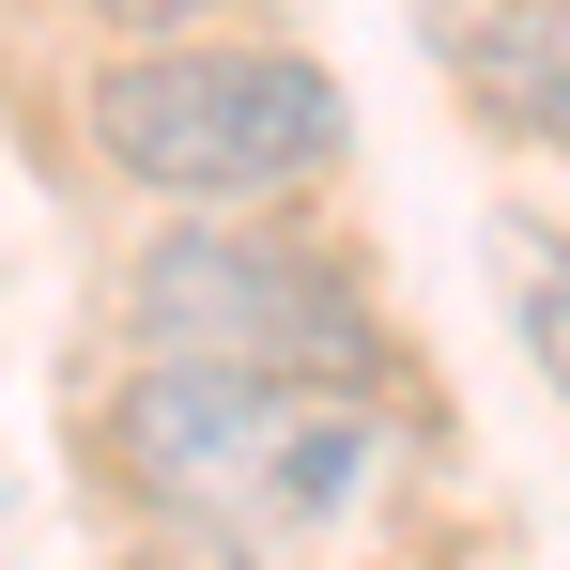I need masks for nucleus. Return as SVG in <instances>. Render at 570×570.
<instances>
[{"label":"nucleus","mask_w":570,"mask_h":570,"mask_svg":"<svg viewBox=\"0 0 570 570\" xmlns=\"http://www.w3.org/2000/svg\"><path fill=\"white\" fill-rule=\"evenodd\" d=\"M124 493L170 524H232V509H371L385 478V416L355 385H278V371H200V355H139L108 401Z\"/></svg>","instance_id":"f03ea898"},{"label":"nucleus","mask_w":570,"mask_h":570,"mask_svg":"<svg viewBox=\"0 0 570 570\" xmlns=\"http://www.w3.org/2000/svg\"><path fill=\"white\" fill-rule=\"evenodd\" d=\"M432 47L478 94V124L570 155V0H432Z\"/></svg>","instance_id":"20e7f679"},{"label":"nucleus","mask_w":570,"mask_h":570,"mask_svg":"<svg viewBox=\"0 0 570 570\" xmlns=\"http://www.w3.org/2000/svg\"><path fill=\"white\" fill-rule=\"evenodd\" d=\"M124 340L200 355V371H278V385H371L385 371V324L355 293V263L278 232V200H186V232H155L124 263Z\"/></svg>","instance_id":"7ed1b4c3"},{"label":"nucleus","mask_w":570,"mask_h":570,"mask_svg":"<svg viewBox=\"0 0 570 570\" xmlns=\"http://www.w3.org/2000/svg\"><path fill=\"white\" fill-rule=\"evenodd\" d=\"M509 324H524L540 385L570 401V247H556V232H524V247H509Z\"/></svg>","instance_id":"39448f33"},{"label":"nucleus","mask_w":570,"mask_h":570,"mask_svg":"<svg viewBox=\"0 0 570 570\" xmlns=\"http://www.w3.org/2000/svg\"><path fill=\"white\" fill-rule=\"evenodd\" d=\"M94 155L155 200H293L340 170L355 108L308 47H263V31H170V47H108L94 94Z\"/></svg>","instance_id":"f257e3e1"},{"label":"nucleus","mask_w":570,"mask_h":570,"mask_svg":"<svg viewBox=\"0 0 570 570\" xmlns=\"http://www.w3.org/2000/svg\"><path fill=\"white\" fill-rule=\"evenodd\" d=\"M78 16H94L108 47H170V31H232L247 0H78Z\"/></svg>","instance_id":"423d86ee"}]
</instances>
